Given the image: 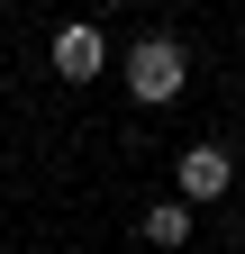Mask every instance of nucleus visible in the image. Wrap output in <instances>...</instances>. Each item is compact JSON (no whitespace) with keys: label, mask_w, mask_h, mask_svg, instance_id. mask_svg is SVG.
<instances>
[{"label":"nucleus","mask_w":245,"mask_h":254,"mask_svg":"<svg viewBox=\"0 0 245 254\" xmlns=\"http://www.w3.org/2000/svg\"><path fill=\"white\" fill-rule=\"evenodd\" d=\"M182 82H191V55H182L173 37H136V46H127V91H136L145 109L182 100Z\"/></svg>","instance_id":"1"},{"label":"nucleus","mask_w":245,"mask_h":254,"mask_svg":"<svg viewBox=\"0 0 245 254\" xmlns=\"http://www.w3.org/2000/svg\"><path fill=\"white\" fill-rule=\"evenodd\" d=\"M173 182H182V200H191V209H209V200H227V182H236V154H227V145H182Z\"/></svg>","instance_id":"2"},{"label":"nucleus","mask_w":245,"mask_h":254,"mask_svg":"<svg viewBox=\"0 0 245 254\" xmlns=\"http://www.w3.org/2000/svg\"><path fill=\"white\" fill-rule=\"evenodd\" d=\"M100 64H109V37H100L91 18H73V27H55V73H64V82H91Z\"/></svg>","instance_id":"3"},{"label":"nucleus","mask_w":245,"mask_h":254,"mask_svg":"<svg viewBox=\"0 0 245 254\" xmlns=\"http://www.w3.org/2000/svg\"><path fill=\"white\" fill-rule=\"evenodd\" d=\"M136 236L155 245V254H173V245H191V200H182V190H173V200H155V209L136 218Z\"/></svg>","instance_id":"4"}]
</instances>
